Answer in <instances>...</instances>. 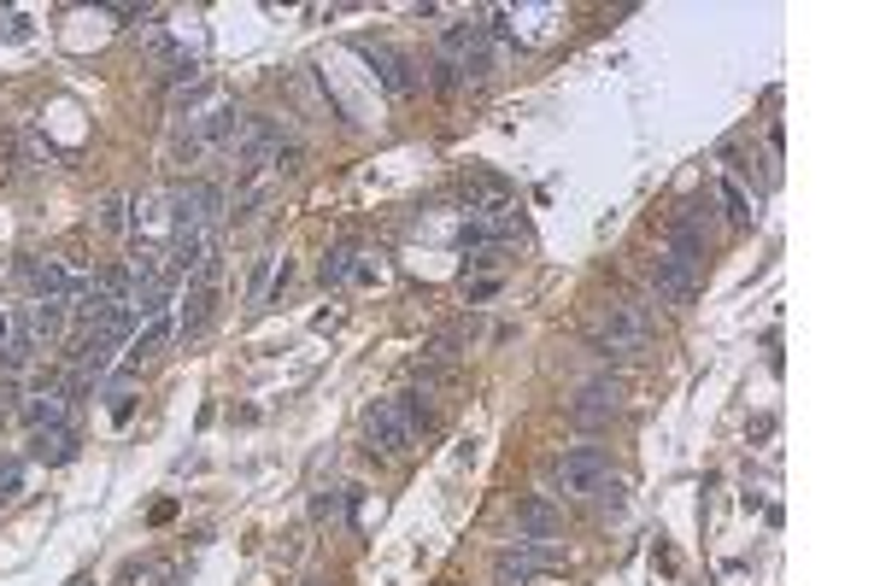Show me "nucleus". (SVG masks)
I'll return each instance as SVG.
<instances>
[{"instance_id": "nucleus-20", "label": "nucleus", "mask_w": 880, "mask_h": 586, "mask_svg": "<svg viewBox=\"0 0 880 586\" xmlns=\"http://www.w3.org/2000/svg\"><path fill=\"white\" fill-rule=\"evenodd\" d=\"M722 205H728V223H751V218H757L751 205H746V194H740L734 182H722Z\"/></svg>"}, {"instance_id": "nucleus-15", "label": "nucleus", "mask_w": 880, "mask_h": 586, "mask_svg": "<svg viewBox=\"0 0 880 586\" xmlns=\"http://www.w3.org/2000/svg\"><path fill=\"white\" fill-rule=\"evenodd\" d=\"M89 287H94L107 305H130V300H135V270H130V264H107Z\"/></svg>"}, {"instance_id": "nucleus-19", "label": "nucleus", "mask_w": 880, "mask_h": 586, "mask_svg": "<svg viewBox=\"0 0 880 586\" xmlns=\"http://www.w3.org/2000/svg\"><path fill=\"white\" fill-rule=\"evenodd\" d=\"M271 264H276L271 253H259V264H253V287H247V305H264V300H271Z\"/></svg>"}, {"instance_id": "nucleus-1", "label": "nucleus", "mask_w": 880, "mask_h": 586, "mask_svg": "<svg viewBox=\"0 0 880 586\" xmlns=\"http://www.w3.org/2000/svg\"><path fill=\"white\" fill-rule=\"evenodd\" d=\"M587 341H593V352H605V358H640L646 341H651V317L634 300H610V305L593 311Z\"/></svg>"}, {"instance_id": "nucleus-8", "label": "nucleus", "mask_w": 880, "mask_h": 586, "mask_svg": "<svg viewBox=\"0 0 880 586\" xmlns=\"http://www.w3.org/2000/svg\"><path fill=\"white\" fill-rule=\"evenodd\" d=\"M546 563H552V557H546L540 546H528V539H523V546H510V552H499V557H494V580H499V586H528V580H535V575L546 569Z\"/></svg>"}, {"instance_id": "nucleus-16", "label": "nucleus", "mask_w": 880, "mask_h": 586, "mask_svg": "<svg viewBox=\"0 0 880 586\" xmlns=\"http://www.w3.org/2000/svg\"><path fill=\"white\" fill-rule=\"evenodd\" d=\"M94 223L107 229V235H124V229H130V200H124V194H107V200H100V218H94Z\"/></svg>"}, {"instance_id": "nucleus-2", "label": "nucleus", "mask_w": 880, "mask_h": 586, "mask_svg": "<svg viewBox=\"0 0 880 586\" xmlns=\"http://www.w3.org/2000/svg\"><path fill=\"white\" fill-rule=\"evenodd\" d=\"M364 446L376 457H405L417 446V423H412V411H405V400H376L364 411Z\"/></svg>"}, {"instance_id": "nucleus-9", "label": "nucleus", "mask_w": 880, "mask_h": 586, "mask_svg": "<svg viewBox=\"0 0 880 586\" xmlns=\"http://www.w3.org/2000/svg\"><path fill=\"white\" fill-rule=\"evenodd\" d=\"M569 411H576V423H605V416L623 411V382H587Z\"/></svg>"}, {"instance_id": "nucleus-13", "label": "nucleus", "mask_w": 880, "mask_h": 586, "mask_svg": "<svg viewBox=\"0 0 880 586\" xmlns=\"http://www.w3.org/2000/svg\"><path fill=\"white\" fill-rule=\"evenodd\" d=\"M212 311H218V287L189 282V300H182V311H176V334H200L212 323Z\"/></svg>"}, {"instance_id": "nucleus-14", "label": "nucleus", "mask_w": 880, "mask_h": 586, "mask_svg": "<svg viewBox=\"0 0 880 586\" xmlns=\"http://www.w3.org/2000/svg\"><path fill=\"white\" fill-rule=\"evenodd\" d=\"M171 341H176V323H171V317H148V329L130 341V364H153Z\"/></svg>"}, {"instance_id": "nucleus-12", "label": "nucleus", "mask_w": 880, "mask_h": 586, "mask_svg": "<svg viewBox=\"0 0 880 586\" xmlns=\"http://www.w3.org/2000/svg\"><path fill=\"white\" fill-rule=\"evenodd\" d=\"M517 528L528 534V546H540V539H558V528H564V516L546 505V498H523L517 505Z\"/></svg>"}, {"instance_id": "nucleus-22", "label": "nucleus", "mask_w": 880, "mask_h": 586, "mask_svg": "<svg viewBox=\"0 0 880 586\" xmlns=\"http://www.w3.org/2000/svg\"><path fill=\"white\" fill-rule=\"evenodd\" d=\"M7 411H12V387H0V416H7Z\"/></svg>"}, {"instance_id": "nucleus-21", "label": "nucleus", "mask_w": 880, "mask_h": 586, "mask_svg": "<svg viewBox=\"0 0 880 586\" xmlns=\"http://www.w3.org/2000/svg\"><path fill=\"white\" fill-rule=\"evenodd\" d=\"M323 282H346V253H330V259H323Z\"/></svg>"}, {"instance_id": "nucleus-5", "label": "nucleus", "mask_w": 880, "mask_h": 586, "mask_svg": "<svg viewBox=\"0 0 880 586\" xmlns=\"http://www.w3.org/2000/svg\"><path fill=\"white\" fill-rule=\"evenodd\" d=\"M710 246H716V218H710V205H681V212L669 218V246L664 253H675V259H687L692 270H699L705 259H710Z\"/></svg>"}, {"instance_id": "nucleus-6", "label": "nucleus", "mask_w": 880, "mask_h": 586, "mask_svg": "<svg viewBox=\"0 0 880 586\" xmlns=\"http://www.w3.org/2000/svg\"><path fill=\"white\" fill-rule=\"evenodd\" d=\"M646 276H651V287H658L669 305H692V293H699V270H692L687 259H675V253H658L646 264Z\"/></svg>"}, {"instance_id": "nucleus-23", "label": "nucleus", "mask_w": 880, "mask_h": 586, "mask_svg": "<svg viewBox=\"0 0 880 586\" xmlns=\"http://www.w3.org/2000/svg\"><path fill=\"white\" fill-rule=\"evenodd\" d=\"M312 586H323V580H312Z\"/></svg>"}, {"instance_id": "nucleus-10", "label": "nucleus", "mask_w": 880, "mask_h": 586, "mask_svg": "<svg viewBox=\"0 0 880 586\" xmlns=\"http://www.w3.org/2000/svg\"><path fill=\"white\" fill-rule=\"evenodd\" d=\"M65 305H71V300H36L30 311H18V317H24V329L36 334V346H53L59 334H65Z\"/></svg>"}, {"instance_id": "nucleus-11", "label": "nucleus", "mask_w": 880, "mask_h": 586, "mask_svg": "<svg viewBox=\"0 0 880 586\" xmlns=\"http://www.w3.org/2000/svg\"><path fill=\"white\" fill-rule=\"evenodd\" d=\"M30 457H36V464H71V457H77V434H71L65 423L36 428V434H30Z\"/></svg>"}, {"instance_id": "nucleus-4", "label": "nucleus", "mask_w": 880, "mask_h": 586, "mask_svg": "<svg viewBox=\"0 0 880 586\" xmlns=\"http://www.w3.org/2000/svg\"><path fill=\"white\" fill-rule=\"evenodd\" d=\"M552 481H558L564 498H593L610 481V457L599 446H569L558 464H552Z\"/></svg>"}, {"instance_id": "nucleus-18", "label": "nucleus", "mask_w": 880, "mask_h": 586, "mask_svg": "<svg viewBox=\"0 0 880 586\" xmlns=\"http://www.w3.org/2000/svg\"><path fill=\"white\" fill-rule=\"evenodd\" d=\"M24 423H30V428H48V423H65V393H48V400H36V405L24 411Z\"/></svg>"}, {"instance_id": "nucleus-3", "label": "nucleus", "mask_w": 880, "mask_h": 586, "mask_svg": "<svg viewBox=\"0 0 880 586\" xmlns=\"http://www.w3.org/2000/svg\"><path fill=\"white\" fill-rule=\"evenodd\" d=\"M165 205H171L176 241L182 235H206V229H218V218H223V188L218 182H182Z\"/></svg>"}, {"instance_id": "nucleus-17", "label": "nucleus", "mask_w": 880, "mask_h": 586, "mask_svg": "<svg viewBox=\"0 0 880 586\" xmlns=\"http://www.w3.org/2000/svg\"><path fill=\"white\" fill-rule=\"evenodd\" d=\"M387 276L382 270V259H371V253H346V282H358V287H376Z\"/></svg>"}, {"instance_id": "nucleus-7", "label": "nucleus", "mask_w": 880, "mask_h": 586, "mask_svg": "<svg viewBox=\"0 0 880 586\" xmlns=\"http://www.w3.org/2000/svg\"><path fill=\"white\" fill-rule=\"evenodd\" d=\"M353 48H358V59H364V65H371V71H376L394 94H412V89H417L412 59H399L394 48H382V41H353Z\"/></svg>"}]
</instances>
